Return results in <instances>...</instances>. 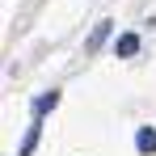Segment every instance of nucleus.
I'll use <instances>...</instances> for the list:
<instances>
[{"label": "nucleus", "instance_id": "nucleus-1", "mask_svg": "<svg viewBox=\"0 0 156 156\" xmlns=\"http://www.w3.org/2000/svg\"><path fill=\"white\" fill-rule=\"evenodd\" d=\"M135 148H139L144 156H152L156 152V131L152 127H139V131H135Z\"/></svg>", "mask_w": 156, "mask_h": 156}, {"label": "nucleus", "instance_id": "nucleus-2", "mask_svg": "<svg viewBox=\"0 0 156 156\" xmlns=\"http://www.w3.org/2000/svg\"><path fill=\"white\" fill-rule=\"evenodd\" d=\"M114 51H118L122 59H127V55H135V51H139V38H135V34H122V38L114 42Z\"/></svg>", "mask_w": 156, "mask_h": 156}, {"label": "nucleus", "instance_id": "nucleus-3", "mask_svg": "<svg viewBox=\"0 0 156 156\" xmlns=\"http://www.w3.org/2000/svg\"><path fill=\"white\" fill-rule=\"evenodd\" d=\"M55 105H59V93H42V97H38V101H34V114H47V110H55Z\"/></svg>", "mask_w": 156, "mask_h": 156}, {"label": "nucleus", "instance_id": "nucleus-4", "mask_svg": "<svg viewBox=\"0 0 156 156\" xmlns=\"http://www.w3.org/2000/svg\"><path fill=\"white\" fill-rule=\"evenodd\" d=\"M110 26H114V21H101V26L93 30V38H89V51H97V47L105 42V34H110Z\"/></svg>", "mask_w": 156, "mask_h": 156}, {"label": "nucleus", "instance_id": "nucleus-5", "mask_svg": "<svg viewBox=\"0 0 156 156\" xmlns=\"http://www.w3.org/2000/svg\"><path fill=\"white\" fill-rule=\"evenodd\" d=\"M34 144H38V127H30V135H26V144H21V156H30V152H34Z\"/></svg>", "mask_w": 156, "mask_h": 156}]
</instances>
